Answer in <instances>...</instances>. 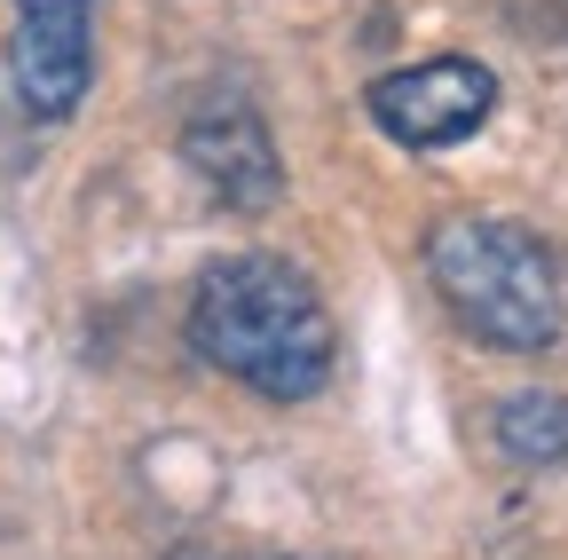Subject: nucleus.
Wrapping results in <instances>:
<instances>
[{
	"label": "nucleus",
	"mask_w": 568,
	"mask_h": 560,
	"mask_svg": "<svg viewBox=\"0 0 568 560\" xmlns=\"http://www.w3.org/2000/svg\"><path fill=\"white\" fill-rule=\"evenodd\" d=\"M190 347L230 371L237 387L268 395V403H308L332 379V316L316 301V285L276 261V253H237V261H213L197 276V301H190Z\"/></svg>",
	"instance_id": "nucleus-1"
},
{
	"label": "nucleus",
	"mask_w": 568,
	"mask_h": 560,
	"mask_svg": "<svg viewBox=\"0 0 568 560\" xmlns=\"http://www.w3.org/2000/svg\"><path fill=\"white\" fill-rule=\"evenodd\" d=\"M426 276L443 308L497 356H545L560 339V268L545 237L497 214H450L426 237Z\"/></svg>",
	"instance_id": "nucleus-2"
},
{
	"label": "nucleus",
	"mask_w": 568,
	"mask_h": 560,
	"mask_svg": "<svg viewBox=\"0 0 568 560\" xmlns=\"http://www.w3.org/2000/svg\"><path fill=\"white\" fill-rule=\"evenodd\" d=\"M95 72V0H17L9 80L32 119H71Z\"/></svg>",
	"instance_id": "nucleus-3"
},
{
	"label": "nucleus",
	"mask_w": 568,
	"mask_h": 560,
	"mask_svg": "<svg viewBox=\"0 0 568 560\" xmlns=\"http://www.w3.org/2000/svg\"><path fill=\"white\" fill-rule=\"evenodd\" d=\"M497 111V80L466 55H435V63H410V72H387L372 88V119L379 134H395L403 151H450Z\"/></svg>",
	"instance_id": "nucleus-4"
},
{
	"label": "nucleus",
	"mask_w": 568,
	"mask_h": 560,
	"mask_svg": "<svg viewBox=\"0 0 568 560\" xmlns=\"http://www.w3.org/2000/svg\"><path fill=\"white\" fill-rule=\"evenodd\" d=\"M182 159H190V174L222 197L230 214H268L276 190H284L276 143H268L261 111H245V103H205L182 126Z\"/></svg>",
	"instance_id": "nucleus-5"
},
{
	"label": "nucleus",
	"mask_w": 568,
	"mask_h": 560,
	"mask_svg": "<svg viewBox=\"0 0 568 560\" xmlns=\"http://www.w3.org/2000/svg\"><path fill=\"white\" fill-rule=\"evenodd\" d=\"M497 442L521 466H560L568 458V395H514L497 403Z\"/></svg>",
	"instance_id": "nucleus-6"
}]
</instances>
